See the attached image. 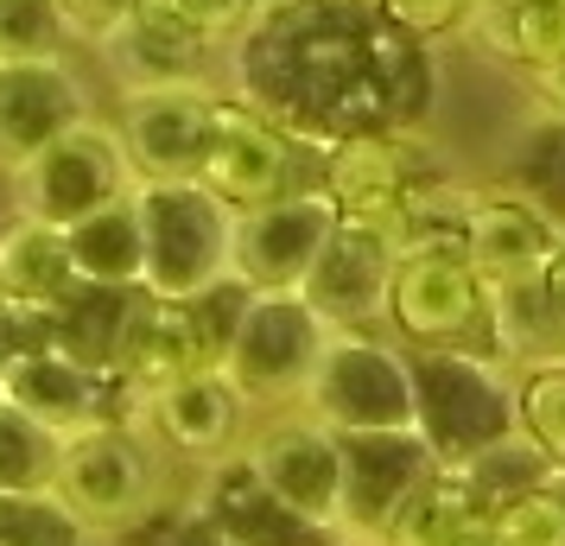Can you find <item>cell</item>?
I'll use <instances>...</instances> for the list:
<instances>
[{"mask_svg":"<svg viewBox=\"0 0 565 546\" xmlns=\"http://www.w3.org/2000/svg\"><path fill=\"white\" fill-rule=\"evenodd\" d=\"M230 96L331 153L356 133H419L433 64L375 0H274L230 45Z\"/></svg>","mask_w":565,"mask_h":546,"instance_id":"cell-1","label":"cell"},{"mask_svg":"<svg viewBox=\"0 0 565 546\" xmlns=\"http://www.w3.org/2000/svg\"><path fill=\"white\" fill-rule=\"evenodd\" d=\"M514 375L489 350H419L413 356V394H419V439L438 451V464H470L477 451L521 432L514 414Z\"/></svg>","mask_w":565,"mask_h":546,"instance_id":"cell-2","label":"cell"},{"mask_svg":"<svg viewBox=\"0 0 565 546\" xmlns=\"http://www.w3.org/2000/svg\"><path fill=\"white\" fill-rule=\"evenodd\" d=\"M387 338L401 350H489V287L458 242H413L387 280Z\"/></svg>","mask_w":565,"mask_h":546,"instance_id":"cell-3","label":"cell"},{"mask_svg":"<svg viewBox=\"0 0 565 546\" xmlns=\"http://www.w3.org/2000/svg\"><path fill=\"white\" fill-rule=\"evenodd\" d=\"M166 470H159V439L140 419H103L77 439H64L57 464V495L89 534H128L159 508Z\"/></svg>","mask_w":565,"mask_h":546,"instance_id":"cell-4","label":"cell"},{"mask_svg":"<svg viewBox=\"0 0 565 546\" xmlns=\"http://www.w3.org/2000/svg\"><path fill=\"white\" fill-rule=\"evenodd\" d=\"M306 414L324 419L337 439L356 432H419L413 350L375 331H337L306 388Z\"/></svg>","mask_w":565,"mask_h":546,"instance_id":"cell-5","label":"cell"},{"mask_svg":"<svg viewBox=\"0 0 565 546\" xmlns=\"http://www.w3.org/2000/svg\"><path fill=\"white\" fill-rule=\"evenodd\" d=\"M140 229H147V292L153 299H198L204 287L230 280L235 210H223L204 184H140Z\"/></svg>","mask_w":565,"mask_h":546,"instance_id":"cell-6","label":"cell"},{"mask_svg":"<svg viewBox=\"0 0 565 546\" xmlns=\"http://www.w3.org/2000/svg\"><path fill=\"white\" fill-rule=\"evenodd\" d=\"M331 338L337 331L318 318L306 292H255L242 338L223 363V382L242 394V407H292V400L306 407V388Z\"/></svg>","mask_w":565,"mask_h":546,"instance_id":"cell-7","label":"cell"},{"mask_svg":"<svg viewBox=\"0 0 565 546\" xmlns=\"http://www.w3.org/2000/svg\"><path fill=\"white\" fill-rule=\"evenodd\" d=\"M134 191H140V179H134L128 147H121L115 121L89 115V121H77L64 140H52V147L13 179V210H26V216H39V223H52V229L71 235L77 223H89L96 210L121 204Z\"/></svg>","mask_w":565,"mask_h":546,"instance_id":"cell-8","label":"cell"},{"mask_svg":"<svg viewBox=\"0 0 565 546\" xmlns=\"http://www.w3.org/2000/svg\"><path fill=\"white\" fill-rule=\"evenodd\" d=\"M306 165L324 172V153L306 147L299 133H286L274 115L235 103L223 96V115H216V147H210V165H204V191L216 197L223 210L248 216V210H267L292 197V191H324V184H306Z\"/></svg>","mask_w":565,"mask_h":546,"instance_id":"cell-9","label":"cell"},{"mask_svg":"<svg viewBox=\"0 0 565 546\" xmlns=\"http://www.w3.org/2000/svg\"><path fill=\"white\" fill-rule=\"evenodd\" d=\"M438 179V159L419 133H356L324 153V197L343 223L407 242L413 197Z\"/></svg>","mask_w":565,"mask_h":546,"instance_id":"cell-10","label":"cell"},{"mask_svg":"<svg viewBox=\"0 0 565 546\" xmlns=\"http://www.w3.org/2000/svg\"><path fill=\"white\" fill-rule=\"evenodd\" d=\"M230 89H159V96H121L115 133L128 147L140 184H198L216 147V115Z\"/></svg>","mask_w":565,"mask_h":546,"instance_id":"cell-11","label":"cell"},{"mask_svg":"<svg viewBox=\"0 0 565 546\" xmlns=\"http://www.w3.org/2000/svg\"><path fill=\"white\" fill-rule=\"evenodd\" d=\"M337 229H343V216L324 191H292L280 204L235 216L230 274L248 280L255 292H306Z\"/></svg>","mask_w":565,"mask_h":546,"instance_id":"cell-12","label":"cell"},{"mask_svg":"<svg viewBox=\"0 0 565 546\" xmlns=\"http://www.w3.org/2000/svg\"><path fill=\"white\" fill-rule=\"evenodd\" d=\"M438 451L419 432H356L343 439V540L382 546L419 490L438 477Z\"/></svg>","mask_w":565,"mask_h":546,"instance_id":"cell-13","label":"cell"},{"mask_svg":"<svg viewBox=\"0 0 565 546\" xmlns=\"http://www.w3.org/2000/svg\"><path fill=\"white\" fill-rule=\"evenodd\" d=\"M242 458L255 464V477L286 508H299L306 521L343 534V439L324 419H311L306 407L267 419L255 439L242 445Z\"/></svg>","mask_w":565,"mask_h":546,"instance_id":"cell-14","label":"cell"},{"mask_svg":"<svg viewBox=\"0 0 565 546\" xmlns=\"http://www.w3.org/2000/svg\"><path fill=\"white\" fill-rule=\"evenodd\" d=\"M89 89L64 57H0V172L20 179L52 140L89 121Z\"/></svg>","mask_w":565,"mask_h":546,"instance_id":"cell-15","label":"cell"},{"mask_svg":"<svg viewBox=\"0 0 565 546\" xmlns=\"http://www.w3.org/2000/svg\"><path fill=\"white\" fill-rule=\"evenodd\" d=\"M184 515L230 546H343V534L306 521L299 508H286L280 495L255 477V464L242 451L223 458V464L198 470V495H191Z\"/></svg>","mask_w":565,"mask_h":546,"instance_id":"cell-16","label":"cell"},{"mask_svg":"<svg viewBox=\"0 0 565 546\" xmlns=\"http://www.w3.org/2000/svg\"><path fill=\"white\" fill-rule=\"evenodd\" d=\"M96 52L128 96H159V89H210V52L216 45L198 39L179 13L140 0L108 39H96Z\"/></svg>","mask_w":565,"mask_h":546,"instance_id":"cell-17","label":"cell"},{"mask_svg":"<svg viewBox=\"0 0 565 546\" xmlns=\"http://www.w3.org/2000/svg\"><path fill=\"white\" fill-rule=\"evenodd\" d=\"M565 235L540 216L534 204H521L514 191H477L470 210H463V229H458V248L463 260L483 274L489 292L502 287H527V280H546V267L559 255Z\"/></svg>","mask_w":565,"mask_h":546,"instance_id":"cell-18","label":"cell"},{"mask_svg":"<svg viewBox=\"0 0 565 546\" xmlns=\"http://www.w3.org/2000/svg\"><path fill=\"white\" fill-rule=\"evenodd\" d=\"M394 260H401V242H394V235L343 223V229L331 235L324 260H318V274L306 280V299L318 306V318H324L331 331H375L387 318Z\"/></svg>","mask_w":565,"mask_h":546,"instance_id":"cell-19","label":"cell"},{"mask_svg":"<svg viewBox=\"0 0 565 546\" xmlns=\"http://www.w3.org/2000/svg\"><path fill=\"white\" fill-rule=\"evenodd\" d=\"M0 394L20 414H32L39 426H52L57 439H77V432L103 426V419H128V400H121L115 382L77 368L71 356H57V350H32L26 363L0 382Z\"/></svg>","mask_w":565,"mask_h":546,"instance_id":"cell-20","label":"cell"},{"mask_svg":"<svg viewBox=\"0 0 565 546\" xmlns=\"http://www.w3.org/2000/svg\"><path fill=\"white\" fill-rule=\"evenodd\" d=\"M242 394L223 382V375H184L179 388H166L140 414V426L153 432L159 445H172L179 458H191L198 470H210V464H223V458H235L242 451Z\"/></svg>","mask_w":565,"mask_h":546,"instance_id":"cell-21","label":"cell"},{"mask_svg":"<svg viewBox=\"0 0 565 546\" xmlns=\"http://www.w3.org/2000/svg\"><path fill=\"white\" fill-rule=\"evenodd\" d=\"M184 375H198L191 318H184V306H172V299L140 292L128 343H121V368H115V388H121V400H128V419H140L166 388H179Z\"/></svg>","mask_w":565,"mask_h":546,"instance_id":"cell-22","label":"cell"},{"mask_svg":"<svg viewBox=\"0 0 565 546\" xmlns=\"http://www.w3.org/2000/svg\"><path fill=\"white\" fill-rule=\"evenodd\" d=\"M77 260H71V235L39 223L26 210L0 216V299H13L20 312L57 318L77 299Z\"/></svg>","mask_w":565,"mask_h":546,"instance_id":"cell-23","label":"cell"},{"mask_svg":"<svg viewBox=\"0 0 565 546\" xmlns=\"http://www.w3.org/2000/svg\"><path fill=\"white\" fill-rule=\"evenodd\" d=\"M489 356L527 368L565 363V299L546 280L489 292Z\"/></svg>","mask_w":565,"mask_h":546,"instance_id":"cell-24","label":"cell"},{"mask_svg":"<svg viewBox=\"0 0 565 546\" xmlns=\"http://www.w3.org/2000/svg\"><path fill=\"white\" fill-rule=\"evenodd\" d=\"M134 306L140 292H115V287H77V299L52 318V350L71 356L77 368L115 382L121 368V343H128V324H134Z\"/></svg>","mask_w":565,"mask_h":546,"instance_id":"cell-25","label":"cell"},{"mask_svg":"<svg viewBox=\"0 0 565 546\" xmlns=\"http://www.w3.org/2000/svg\"><path fill=\"white\" fill-rule=\"evenodd\" d=\"M71 260H77L83 287H115V292H147V229H140V204L96 210L89 223L71 229Z\"/></svg>","mask_w":565,"mask_h":546,"instance_id":"cell-26","label":"cell"},{"mask_svg":"<svg viewBox=\"0 0 565 546\" xmlns=\"http://www.w3.org/2000/svg\"><path fill=\"white\" fill-rule=\"evenodd\" d=\"M502 191H514L521 204H534L553 229L565 235V115L534 108L521 128H514L509 153H502Z\"/></svg>","mask_w":565,"mask_h":546,"instance_id":"cell-27","label":"cell"},{"mask_svg":"<svg viewBox=\"0 0 565 546\" xmlns=\"http://www.w3.org/2000/svg\"><path fill=\"white\" fill-rule=\"evenodd\" d=\"M489 527H495V515L483 508V495L445 464L419 490V502L387 527L382 546H489Z\"/></svg>","mask_w":565,"mask_h":546,"instance_id":"cell-28","label":"cell"},{"mask_svg":"<svg viewBox=\"0 0 565 546\" xmlns=\"http://www.w3.org/2000/svg\"><path fill=\"white\" fill-rule=\"evenodd\" d=\"M463 39H477L489 57L521 64L527 77L565 57V0H534V7H477Z\"/></svg>","mask_w":565,"mask_h":546,"instance_id":"cell-29","label":"cell"},{"mask_svg":"<svg viewBox=\"0 0 565 546\" xmlns=\"http://www.w3.org/2000/svg\"><path fill=\"white\" fill-rule=\"evenodd\" d=\"M458 477L470 483V490L483 495L489 515H502L509 502H521V495H540L553 477H559V464L540 451L527 432H509L502 445H489V451H477L470 464H458Z\"/></svg>","mask_w":565,"mask_h":546,"instance_id":"cell-30","label":"cell"},{"mask_svg":"<svg viewBox=\"0 0 565 546\" xmlns=\"http://www.w3.org/2000/svg\"><path fill=\"white\" fill-rule=\"evenodd\" d=\"M64 439L0 394V495H52Z\"/></svg>","mask_w":565,"mask_h":546,"instance_id":"cell-31","label":"cell"},{"mask_svg":"<svg viewBox=\"0 0 565 546\" xmlns=\"http://www.w3.org/2000/svg\"><path fill=\"white\" fill-rule=\"evenodd\" d=\"M255 306V287L248 280H216L198 299H184V318H191V350H198V375H223L235 338H242V318Z\"/></svg>","mask_w":565,"mask_h":546,"instance_id":"cell-32","label":"cell"},{"mask_svg":"<svg viewBox=\"0 0 565 546\" xmlns=\"http://www.w3.org/2000/svg\"><path fill=\"white\" fill-rule=\"evenodd\" d=\"M103 534H89L64 495H0V546H96Z\"/></svg>","mask_w":565,"mask_h":546,"instance_id":"cell-33","label":"cell"},{"mask_svg":"<svg viewBox=\"0 0 565 546\" xmlns=\"http://www.w3.org/2000/svg\"><path fill=\"white\" fill-rule=\"evenodd\" d=\"M514 414H521V432L565 470V363L527 368L514 382Z\"/></svg>","mask_w":565,"mask_h":546,"instance_id":"cell-34","label":"cell"},{"mask_svg":"<svg viewBox=\"0 0 565 546\" xmlns=\"http://www.w3.org/2000/svg\"><path fill=\"white\" fill-rule=\"evenodd\" d=\"M71 20L57 0H0V57H64Z\"/></svg>","mask_w":565,"mask_h":546,"instance_id":"cell-35","label":"cell"},{"mask_svg":"<svg viewBox=\"0 0 565 546\" xmlns=\"http://www.w3.org/2000/svg\"><path fill=\"white\" fill-rule=\"evenodd\" d=\"M489 546H565V470L540 495L509 502L489 527Z\"/></svg>","mask_w":565,"mask_h":546,"instance_id":"cell-36","label":"cell"},{"mask_svg":"<svg viewBox=\"0 0 565 546\" xmlns=\"http://www.w3.org/2000/svg\"><path fill=\"white\" fill-rule=\"evenodd\" d=\"M477 7H483V0H375V13H382L401 39H413V45H438V39H451V32H470Z\"/></svg>","mask_w":565,"mask_h":546,"instance_id":"cell-37","label":"cell"},{"mask_svg":"<svg viewBox=\"0 0 565 546\" xmlns=\"http://www.w3.org/2000/svg\"><path fill=\"white\" fill-rule=\"evenodd\" d=\"M153 7L179 13L184 26L198 32V39H210V45H235L267 13V0H153Z\"/></svg>","mask_w":565,"mask_h":546,"instance_id":"cell-38","label":"cell"},{"mask_svg":"<svg viewBox=\"0 0 565 546\" xmlns=\"http://www.w3.org/2000/svg\"><path fill=\"white\" fill-rule=\"evenodd\" d=\"M32 350H52V318L20 312L13 299H0V382L26 363Z\"/></svg>","mask_w":565,"mask_h":546,"instance_id":"cell-39","label":"cell"},{"mask_svg":"<svg viewBox=\"0 0 565 546\" xmlns=\"http://www.w3.org/2000/svg\"><path fill=\"white\" fill-rule=\"evenodd\" d=\"M534 108H546V115H565V57H553L546 71H534Z\"/></svg>","mask_w":565,"mask_h":546,"instance_id":"cell-40","label":"cell"},{"mask_svg":"<svg viewBox=\"0 0 565 546\" xmlns=\"http://www.w3.org/2000/svg\"><path fill=\"white\" fill-rule=\"evenodd\" d=\"M166 546H230V540H216V534H210V527H198V521L184 515L179 527H172V540Z\"/></svg>","mask_w":565,"mask_h":546,"instance_id":"cell-41","label":"cell"},{"mask_svg":"<svg viewBox=\"0 0 565 546\" xmlns=\"http://www.w3.org/2000/svg\"><path fill=\"white\" fill-rule=\"evenodd\" d=\"M546 287L565 299V242H559V255H553V267H546Z\"/></svg>","mask_w":565,"mask_h":546,"instance_id":"cell-42","label":"cell"},{"mask_svg":"<svg viewBox=\"0 0 565 546\" xmlns=\"http://www.w3.org/2000/svg\"><path fill=\"white\" fill-rule=\"evenodd\" d=\"M483 7H534V0H483Z\"/></svg>","mask_w":565,"mask_h":546,"instance_id":"cell-43","label":"cell"},{"mask_svg":"<svg viewBox=\"0 0 565 546\" xmlns=\"http://www.w3.org/2000/svg\"><path fill=\"white\" fill-rule=\"evenodd\" d=\"M267 7H274V0H267Z\"/></svg>","mask_w":565,"mask_h":546,"instance_id":"cell-44","label":"cell"},{"mask_svg":"<svg viewBox=\"0 0 565 546\" xmlns=\"http://www.w3.org/2000/svg\"><path fill=\"white\" fill-rule=\"evenodd\" d=\"M343 546H350V540H343Z\"/></svg>","mask_w":565,"mask_h":546,"instance_id":"cell-45","label":"cell"}]
</instances>
